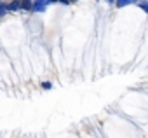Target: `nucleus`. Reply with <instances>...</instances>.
Masks as SVG:
<instances>
[{
    "label": "nucleus",
    "mask_w": 148,
    "mask_h": 138,
    "mask_svg": "<svg viewBox=\"0 0 148 138\" xmlns=\"http://www.w3.org/2000/svg\"><path fill=\"white\" fill-rule=\"evenodd\" d=\"M129 4V0H125V2H124V0H120V2H117V6L119 7H124V6H127Z\"/></svg>",
    "instance_id": "nucleus-5"
},
{
    "label": "nucleus",
    "mask_w": 148,
    "mask_h": 138,
    "mask_svg": "<svg viewBox=\"0 0 148 138\" xmlns=\"http://www.w3.org/2000/svg\"><path fill=\"white\" fill-rule=\"evenodd\" d=\"M21 4H23V2H11V4H9V11H18V9L21 7Z\"/></svg>",
    "instance_id": "nucleus-2"
},
{
    "label": "nucleus",
    "mask_w": 148,
    "mask_h": 138,
    "mask_svg": "<svg viewBox=\"0 0 148 138\" xmlns=\"http://www.w3.org/2000/svg\"><path fill=\"white\" fill-rule=\"evenodd\" d=\"M49 2H33V11H44V7H47Z\"/></svg>",
    "instance_id": "nucleus-1"
},
{
    "label": "nucleus",
    "mask_w": 148,
    "mask_h": 138,
    "mask_svg": "<svg viewBox=\"0 0 148 138\" xmlns=\"http://www.w3.org/2000/svg\"><path fill=\"white\" fill-rule=\"evenodd\" d=\"M138 6H139V7H143V9L148 12V2H138Z\"/></svg>",
    "instance_id": "nucleus-4"
},
{
    "label": "nucleus",
    "mask_w": 148,
    "mask_h": 138,
    "mask_svg": "<svg viewBox=\"0 0 148 138\" xmlns=\"http://www.w3.org/2000/svg\"><path fill=\"white\" fill-rule=\"evenodd\" d=\"M21 9H25V11H32V9H33V2H23V4H21Z\"/></svg>",
    "instance_id": "nucleus-3"
},
{
    "label": "nucleus",
    "mask_w": 148,
    "mask_h": 138,
    "mask_svg": "<svg viewBox=\"0 0 148 138\" xmlns=\"http://www.w3.org/2000/svg\"><path fill=\"white\" fill-rule=\"evenodd\" d=\"M42 88H44V89H51L52 86H51V82H42Z\"/></svg>",
    "instance_id": "nucleus-6"
}]
</instances>
